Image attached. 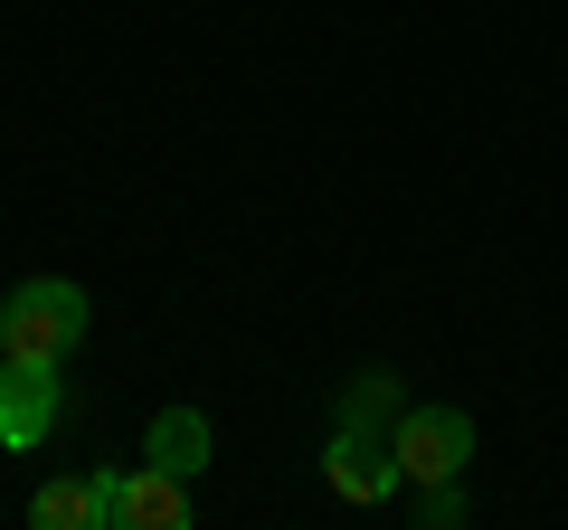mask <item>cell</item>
Here are the masks:
<instances>
[{
    "label": "cell",
    "instance_id": "ba28073f",
    "mask_svg": "<svg viewBox=\"0 0 568 530\" xmlns=\"http://www.w3.org/2000/svg\"><path fill=\"white\" fill-rule=\"evenodd\" d=\"M398 417H407V398H398V379H388V369H369V379H351V388H342V427L398 436Z\"/></svg>",
    "mask_w": 568,
    "mask_h": 530
},
{
    "label": "cell",
    "instance_id": "9c48e42d",
    "mask_svg": "<svg viewBox=\"0 0 568 530\" xmlns=\"http://www.w3.org/2000/svg\"><path fill=\"white\" fill-rule=\"evenodd\" d=\"M417 521L426 530H455V521H465V492H455V483H417Z\"/></svg>",
    "mask_w": 568,
    "mask_h": 530
},
{
    "label": "cell",
    "instance_id": "3957f363",
    "mask_svg": "<svg viewBox=\"0 0 568 530\" xmlns=\"http://www.w3.org/2000/svg\"><path fill=\"white\" fill-rule=\"evenodd\" d=\"M58 360H20V350H0V446L29 455L48 446V427H58Z\"/></svg>",
    "mask_w": 568,
    "mask_h": 530
},
{
    "label": "cell",
    "instance_id": "52a82bcc",
    "mask_svg": "<svg viewBox=\"0 0 568 530\" xmlns=\"http://www.w3.org/2000/svg\"><path fill=\"white\" fill-rule=\"evenodd\" d=\"M29 521L39 530H114L104 521V473H67V483H39V502H29Z\"/></svg>",
    "mask_w": 568,
    "mask_h": 530
},
{
    "label": "cell",
    "instance_id": "6da1fadb",
    "mask_svg": "<svg viewBox=\"0 0 568 530\" xmlns=\"http://www.w3.org/2000/svg\"><path fill=\"white\" fill-rule=\"evenodd\" d=\"M85 323H95L85 285L29 275V285H10V304H0V350H20V360H67V350L85 342Z\"/></svg>",
    "mask_w": 568,
    "mask_h": 530
},
{
    "label": "cell",
    "instance_id": "5b68a950",
    "mask_svg": "<svg viewBox=\"0 0 568 530\" xmlns=\"http://www.w3.org/2000/svg\"><path fill=\"white\" fill-rule=\"evenodd\" d=\"M104 521H114V530H181V521H190L181 473H162V465H142V473H104Z\"/></svg>",
    "mask_w": 568,
    "mask_h": 530
},
{
    "label": "cell",
    "instance_id": "7a4b0ae2",
    "mask_svg": "<svg viewBox=\"0 0 568 530\" xmlns=\"http://www.w3.org/2000/svg\"><path fill=\"white\" fill-rule=\"evenodd\" d=\"M388 446H398V473H407V483H455V473L474 465V417H465V408H407Z\"/></svg>",
    "mask_w": 568,
    "mask_h": 530
},
{
    "label": "cell",
    "instance_id": "8992f818",
    "mask_svg": "<svg viewBox=\"0 0 568 530\" xmlns=\"http://www.w3.org/2000/svg\"><path fill=\"white\" fill-rule=\"evenodd\" d=\"M142 465H162V473H181V483H190V473L209 465V417L200 408H162V417H152V436H142Z\"/></svg>",
    "mask_w": 568,
    "mask_h": 530
},
{
    "label": "cell",
    "instance_id": "277c9868",
    "mask_svg": "<svg viewBox=\"0 0 568 530\" xmlns=\"http://www.w3.org/2000/svg\"><path fill=\"white\" fill-rule=\"evenodd\" d=\"M323 473H332V492H342V502H388V492L407 483V473H398V446H388V436H369V427H332Z\"/></svg>",
    "mask_w": 568,
    "mask_h": 530
}]
</instances>
